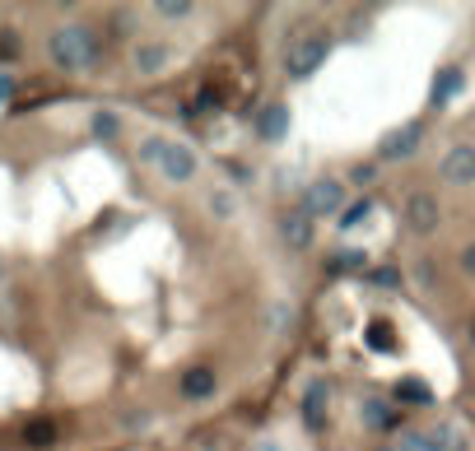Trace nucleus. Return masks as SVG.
<instances>
[{
  "mask_svg": "<svg viewBox=\"0 0 475 451\" xmlns=\"http://www.w3.org/2000/svg\"><path fill=\"white\" fill-rule=\"evenodd\" d=\"M47 56L52 65H61L66 75H79L98 61V37L89 24H61L52 37H47Z\"/></svg>",
  "mask_w": 475,
  "mask_h": 451,
  "instance_id": "f257e3e1",
  "label": "nucleus"
},
{
  "mask_svg": "<svg viewBox=\"0 0 475 451\" xmlns=\"http://www.w3.org/2000/svg\"><path fill=\"white\" fill-rule=\"evenodd\" d=\"M327 56H331V43H327V37L298 33V37H289V47H285V75H289V79H312L317 70L327 65Z\"/></svg>",
  "mask_w": 475,
  "mask_h": 451,
  "instance_id": "f03ea898",
  "label": "nucleus"
},
{
  "mask_svg": "<svg viewBox=\"0 0 475 451\" xmlns=\"http://www.w3.org/2000/svg\"><path fill=\"white\" fill-rule=\"evenodd\" d=\"M401 215H406V228H410L415 237H429L433 228H439V219H443V210H439V195H429V191H410Z\"/></svg>",
  "mask_w": 475,
  "mask_h": 451,
  "instance_id": "7ed1b4c3",
  "label": "nucleus"
},
{
  "mask_svg": "<svg viewBox=\"0 0 475 451\" xmlns=\"http://www.w3.org/2000/svg\"><path fill=\"white\" fill-rule=\"evenodd\" d=\"M345 205V186L336 182V177H317L308 191H303V210L317 219V215H336Z\"/></svg>",
  "mask_w": 475,
  "mask_h": 451,
  "instance_id": "20e7f679",
  "label": "nucleus"
},
{
  "mask_svg": "<svg viewBox=\"0 0 475 451\" xmlns=\"http://www.w3.org/2000/svg\"><path fill=\"white\" fill-rule=\"evenodd\" d=\"M158 168H164L168 182H191L196 177V154L177 140H164V149H158Z\"/></svg>",
  "mask_w": 475,
  "mask_h": 451,
  "instance_id": "39448f33",
  "label": "nucleus"
},
{
  "mask_svg": "<svg viewBox=\"0 0 475 451\" xmlns=\"http://www.w3.org/2000/svg\"><path fill=\"white\" fill-rule=\"evenodd\" d=\"M443 182L448 186H470L475 182V145H452L448 154H443Z\"/></svg>",
  "mask_w": 475,
  "mask_h": 451,
  "instance_id": "423d86ee",
  "label": "nucleus"
},
{
  "mask_svg": "<svg viewBox=\"0 0 475 451\" xmlns=\"http://www.w3.org/2000/svg\"><path fill=\"white\" fill-rule=\"evenodd\" d=\"M177 386H182V400H210L215 386H219V377H215V367H210V363H191Z\"/></svg>",
  "mask_w": 475,
  "mask_h": 451,
  "instance_id": "0eeeda50",
  "label": "nucleus"
},
{
  "mask_svg": "<svg viewBox=\"0 0 475 451\" xmlns=\"http://www.w3.org/2000/svg\"><path fill=\"white\" fill-rule=\"evenodd\" d=\"M419 135H424V126H415V121H410V126L391 131V135L378 145V154H382L387 163H401V158H410V154L419 149Z\"/></svg>",
  "mask_w": 475,
  "mask_h": 451,
  "instance_id": "6e6552de",
  "label": "nucleus"
},
{
  "mask_svg": "<svg viewBox=\"0 0 475 451\" xmlns=\"http://www.w3.org/2000/svg\"><path fill=\"white\" fill-rule=\"evenodd\" d=\"M280 237L289 242L294 252H303V247H312V215L303 210H289V215H280Z\"/></svg>",
  "mask_w": 475,
  "mask_h": 451,
  "instance_id": "1a4fd4ad",
  "label": "nucleus"
},
{
  "mask_svg": "<svg viewBox=\"0 0 475 451\" xmlns=\"http://www.w3.org/2000/svg\"><path fill=\"white\" fill-rule=\"evenodd\" d=\"M285 131H289V107L285 103H266L257 112V135L261 140H285Z\"/></svg>",
  "mask_w": 475,
  "mask_h": 451,
  "instance_id": "9d476101",
  "label": "nucleus"
},
{
  "mask_svg": "<svg viewBox=\"0 0 475 451\" xmlns=\"http://www.w3.org/2000/svg\"><path fill=\"white\" fill-rule=\"evenodd\" d=\"M327 400H331V386L327 382H312L303 391V424L308 428H322L327 424Z\"/></svg>",
  "mask_w": 475,
  "mask_h": 451,
  "instance_id": "9b49d317",
  "label": "nucleus"
},
{
  "mask_svg": "<svg viewBox=\"0 0 475 451\" xmlns=\"http://www.w3.org/2000/svg\"><path fill=\"white\" fill-rule=\"evenodd\" d=\"M359 415H364V424H369V428H378V433H387V428L396 424V415H391V405H387L382 396H369V400L359 405Z\"/></svg>",
  "mask_w": 475,
  "mask_h": 451,
  "instance_id": "f8f14e48",
  "label": "nucleus"
},
{
  "mask_svg": "<svg viewBox=\"0 0 475 451\" xmlns=\"http://www.w3.org/2000/svg\"><path fill=\"white\" fill-rule=\"evenodd\" d=\"M164 61H168V47H158V43L136 47V70L140 75H158V70H164Z\"/></svg>",
  "mask_w": 475,
  "mask_h": 451,
  "instance_id": "ddd939ff",
  "label": "nucleus"
},
{
  "mask_svg": "<svg viewBox=\"0 0 475 451\" xmlns=\"http://www.w3.org/2000/svg\"><path fill=\"white\" fill-rule=\"evenodd\" d=\"M396 400H406V405H429L433 391H429V382H419V377H401V382H396Z\"/></svg>",
  "mask_w": 475,
  "mask_h": 451,
  "instance_id": "4468645a",
  "label": "nucleus"
},
{
  "mask_svg": "<svg viewBox=\"0 0 475 451\" xmlns=\"http://www.w3.org/2000/svg\"><path fill=\"white\" fill-rule=\"evenodd\" d=\"M24 442H28L33 451H43V446H52V442H56V424H52V419H33V424L24 428Z\"/></svg>",
  "mask_w": 475,
  "mask_h": 451,
  "instance_id": "2eb2a0df",
  "label": "nucleus"
},
{
  "mask_svg": "<svg viewBox=\"0 0 475 451\" xmlns=\"http://www.w3.org/2000/svg\"><path fill=\"white\" fill-rule=\"evenodd\" d=\"M457 89H461V75L457 70H443L439 79H433V103H448Z\"/></svg>",
  "mask_w": 475,
  "mask_h": 451,
  "instance_id": "dca6fc26",
  "label": "nucleus"
},
{
  "mask_svg": "<svg viewBox=\"0 0 475 451\" xmlns=\"http://www.w3.org/2000/svg\"><path fill=\"white\" fill-rule=\"evenodd\" d=\"M369 215H373V200L364 195V200H354V205H349V210L340 215V228H354V224H364Z\"/></svg>",
  "mask_w": 475,
  "mask_h": 451,
  "instance_id": "f3484780",
  "label": "nucleus"
},
{
  "mask_svg": "<svg viewBox=\"0 0 475 451\" xmlns=\"http://www.w3.org/2000/svg\"><path fill=\"white\" fill-rule=\"evenodd\" d=\"M364 266H369V261H364V252H359V247H345V252L331 261V270H364Z\"/></svg>",
  "mask_w": 475,
  "mask_h": 451,
  "instance_id": "a211bd4d",
  "label": "nucleus"
},
{
  "mask_svg": "<svg viewBox=\"0 0 475 451\" xmlns=\"http://www.w3.org/2000/svg\"><path fill=\"white\" fill-rule=\"evenodd\" d=\"M369 345H373V349H391V345H396L391 331H387V321H373V326H369Z\"/></svg>",
  "mask_w": 475,
  "mask_h": 451,
  "instance_id": "6ab92c4d",
  "label": "nucleus"
},
{
  "mask_svg": "<svg viewBox=\"0 0 475 451\" xmlns=\"http://www.w3.org/2000/svg\"><path fill=\"white\" fill-rule=\"evenodd\" d=\"M116 126H122V121H116L112 112H98V116H94V135H103V140H112Z\"/></svg>",
  "mask_w": 475,
  "mask_h": 451,
  "instance_id": "aec40b11",
  "label": "nucleus"
},
{
  "mask_svg": "<svg viewBox=\"0 0 475 451\" xmlns=\"http://www.w3.org/2000/svg\"><path fill=\"white\" fill-rule=\"evenodd\" d=\"M396 451H433V442H429V433H401V446Z\"/></svg>",
  "mask_w": 475,
  "mask_h": 451,
  "instance_id": "412c9836",
  "label": "nucleus"
},
{
  "mask_svg": "<svg viewBox=\"0 0 475 451\" xmlns=\"http://www.w3.org/2000/svg\"><path fill=\"white\" fill-rule=\"evenodd\" d=\"M158 15H164V19H187L191 5H187V0H158Z\"/></svg>",
  "mask_w": 475,
  "mask_h": 451,
  "instance_id": "4be33fe9",
  "label": "nucleus"
},
{
  "mask_svg": "<svg viewBox=\"0 0 475 451\" xmlns=\"http://www.w3.org/2000/svg\"><path fill=\"white\" fill-rule=\"evenodd\" d=\"M373 284H382V289H396V284H401V270L382 266V270H373Z\"/></svg>",
  "mask_w": 475,
  "mask_h": 451,
  "instance_id": "5701e85b",
  "label": "nucleus"
},
{
  "mask_svg": "<svg viewBox=\"0 0 475 451\" xmlns=\"http://www.w3.org/2000/svg\"><path fill=\"white\" fill-rule=\"evenodd\" d=\"M349 177L359 182V186H369V182L378 177V168H373V163H359V168H349Z\"/></svg>",
  "mask_w": 475,
  "mask_h": 451,
  "instance_id": "b1692460",
  "label": "nucleus"
},
{
  "mask_svg": "<svg viewBox=\"0 0 475 451\" xmlns=\"http://www.w3.org/2000/svg\"><path fill=\"white\" fill-rule=\"evenodd\" d=\"M210 210H219V219H228V210H233V195H228V191L210 195Z\"/></svg>",
  "mask_w": 475,
  "mask_h": 451,
  "instance_id": "393cba45",
  "label": "nucleus"
},
{
  "mask_svg": "<svg viewBox=\"0 0 475 451\" xmlns=\"http://www.w3.org/2000/svg\"><path fill=\"white\" fill-rule=\"evenodd\" d=\"M461 270L475 275V242H470V247H461Z\"/></svg>",
  "mask_w": 475,
  "mask_h": 451,
  "instance_id": "a878e982",
  "label": "nucleus"
},
{
  "mask_svg": "<svg viewBox=\"0 0 475 451\" xmlns=\"http://www.w3.org/2000/svg\"><path fill=\"white\" fill-rule=\"evenodd\" d=\"M10 94H15V79H10V75H0V103H5Z\"/></svg>",
  "mask_w": 475,
  "mask_h": 451,
  "instance_id": "bb28decb",
  "label": "nucleus"
},
{
  "mask_svg": "<svg viewBox=\"0 0 475 451\" xmlns=\"http://www.w3.org/2000/svg\"><path fill=\"white\" fill-rule=\"evenodd\" d=\"M466 336H470V345H475V316H470V326H466Z\"/></svg>",
  "mask_w": 475,
  "mask_h": 451,
  "instance_id": "cd10ccee",
  "label": "nucleus"
},
{
  "mask_svg": "<svg viewBox=\"0 0 475 451\" xmlns=\"http://www.w3.org/2000/svg\"><path fill=\"white\" fill-rule=\"evenodd\" d=\"M382 451H387V446H382Z\"/></svg>",
  "mask_w": 475,
  "mask_h": 451,
  "instance_id": "c85d7f7f",
  "label": "nucleus"
}]
</instances>
